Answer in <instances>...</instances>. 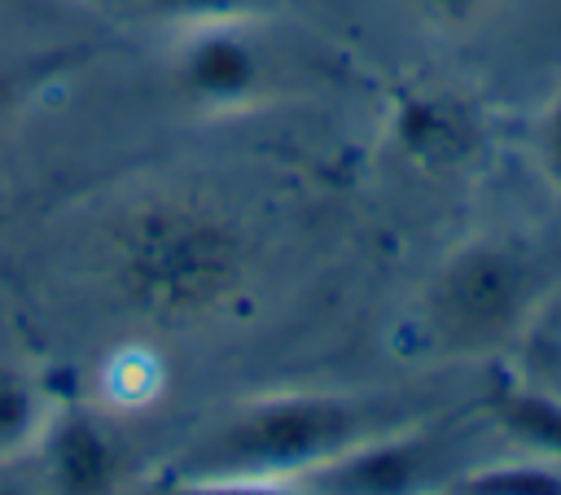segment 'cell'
<instances>
[{
  "instance_id": "cell-1",
  "label": "cell",
  "mask_w": 561,
  "mask_h": 495,
  "mask_svg": "<svg viewBox=\"0 0 561 495\" xmlns=\"http://www.w3.org/2000/svg\"><path fill=\"white\" fill-rule=\"evenodd\" d=\"M105 272L136 315L193 324L237 302L250 254L241 228L215 202L158 188L123 206L110 223Z\"/></svg>"
},
{
  "instance_id": "cell-2",
  "label": "cell",
  "mask_w": 561,
  "mask_h": 495,
  "mask_svg": "<svg viewBox=\"0 0 561 495\" xmlns=\"http://www.w3.org/2000/svg\"><path fill=\"white\" fill-rule=\"evenodd\" d=\"M386 421L355 394L337 390H276L232 407L202 434L167 477H285L298 482L355 447Z\"/></svg>"
},
{
  "instance_id": "cell-3",
  "label": "cell",
  "mask_w": 561,
  "mask_h": 495,
  "mask_svg": "<svg viewBox=\"0 0 561 495\" xmlns=\"http://www.w3.org/2000/svg\"><path fill=\"white\" fill-rule=\"evenodd\" d=\"M548 302L535 250L504 232H473L443 254L421 293V337L434 355L465 359L513 342Z\"/></svg>"
},
{
  "instance_id": "cell-4",
  "label": "cell",
  "mask_w": 561,
  "mask_h": 495,
  "mask_svg": "<svg viewBox=\"0 0 561 495\" xmlns=\"http://www.w3.org/2000/svg\"><path fill=\"white\" fill-rule=\"evenodd\" d=\"M465 473V438L456 425L412 421L364 434L298 482L311 495H451Z\"/></svg>"
},
{
  "instance_id": "cell-5",
  "label": "cell",
  "mask_w": 561,
  "mask_h": 495,
  "mask_svg": "<svg viewBox=\"0 0 561 495\" xmlns=\"http://www.w3.org/2000/svg\"><path fill=\"white\" fill-rule=\"evenodd\" d=\"M171 83L197 110H241L263 96L267 61L245 22L184 26L171 48Z\"/></svg>"
},
{
  "instance_id": "cell-6",
  "label": "cell",
  "mask_w": 561,
  "mask_h": 495,
  "mask_svg": "<svg viewBox=\"0 0 561 495\" xmlns=\"http://www.w3.org/2000/svg\"><path fill=\"white\" fill-rule=\"evenodd\" d=\"M35 447L53 495H123L127 451L96 412L88 407L48 412V425Z\"/></svg>"
},
{
  "instance_id": "cell-7",
  "label": "cell",
  "mask_w": 561,
  "mask_h": 495,
  "mask_svg": "<svg viewBox=\"0 0 561 495\" xmlns=\"http://www.w3.org/2000/svg\"><path fill=\"white\" fill-rule=\"evenodd\" d=\"M390 131L399 153L425 171H451L478 149V114L451 88H403Z\"/></svg>"
},
{
  "instance_id": "cell-8",
  "label": "cell",
  "mask_w": 561,
  "mask_h": 495,
  "mask_svg": "<svg viewBox=\"0 0 561 495\" xmlns=\"http://www.w3.org/2000/svg\"><path fill=\"white\" fill-rule=\"evenodd\" d=\"M486 421L530 456L561 464V390L535 381H500L486 399Z\"/></svg>"
},
{
  "instance_id": "cell-9",
  "label": "cell",
  "mask_w": 561,
  "mask_h": 495,
  "mask_svg": "<svg viewBox=\"0 0 561 495\" xmlns=\"http://www.w3.org/2000/svg\"><path fill=\"white\" fill-rule=\"evenodd\" d=\"M44 425H48V403L39 385L22 368L0 364V464L31 451Z\"/></svg>"
},
{
  "instance_id": "cell-10",
  "label": "cell",
  "mask_w": 561,
  "mask_h": 495,
  "mask_svg": "<svg viewBox=\"0 0 561 495\" xmlns=\"http://www.w3.org/2000/svg\"><path fill=\"white\" fill-rule=\"evenodd\" d=\"M451 495H561V464L548 456H517L469 469Z\"/></svg>"
},
{
  "instance_id": "cell-11",
  "label": "cell",
  "mask_w": 561,
  "mask_h": 495,
  "mask_svg": "<svg viewBox=\"0 0 561 495\" xmlns=\"http://www.w3.org/2000/svg\"><path fill=\"white\" fill-rule=\"evenodd\" d=\"M127 13L171 22V26H206V22H250L259 13H272L280 0H110Z\"/></svg>"
},
{
  "instance_id": "cell-12",
  "label": "cell",
  "mask_w": 561,
  "mask_h": 495,
  "mask_svg": "<svg viewBox=\"0 0 561 495\" xmlns=\"http://www.w3.org/2000/svg\"><path fill=\"white\" fill-rule=\"evenodd\" d=\"M149 495H311L285 477H162Z\"/></svg>"
},
{
  "instance_id": "cell-13",
  "label": "cell",
  "mask_w": 561,
  "mask_h": 495,
  "mask_svg": "<svg viewBox=\"0 0 561 495\" xmlns=\"http://www.w3.org/2000/svg\"><path fill=\"white\" fill-rule=\"evenodd\" d=\"M425 26L434 31H465L473 22H482V13L495 4V0H403Z\"/></svg>"
},
{
  "instance_id": "cell-14",
  "label": "cell",
  "mask_w": 561,
  "mask_h": 495,
  "mask_svg": "<svg viewBox=\"0 0 561 495\" xmlns=\"http://www.w3.org/2000/svg\"><path fill=\"white\" fill-rule=\"evenodd\" d=\"M535 158H539V171L548 175V184L561 193V88L535 118Z\"/></svg>"
},
{
  "instance_id": "cell-15",
  "label": "cell",
  "mask_w": 561,
  "mask_h": 495,
  "mask_svg": "<svg viewBox=\"0 0 561 495\" xmlns=\"http://www.w3.org/2000/svg\"><path fill=\"white\" fill-rule=\"evenodd\" d=\"M22 96V74H9V70H0V118L13 110V101Z\"/></svg>"
},
{
  "instance_id": "cell-16",
  "label": "cell",
  "mask_w": 561,
  "mask_h": 495,
  "mask_svg": "<svg viewBox=\"0 0 561 495\" xmlns=\"http://www.w3.org/2000/svg\"><path fill=\"white\" fill-rule=\"evenodd\" d=\"M0 495H31V491H22V486H13V482H0Z\"/></svg>"
},
{
  "instance_id": "cell-17",
  "label": "cell",
  "mask_w": 561,
  "mask_h": 495,
  "mask_svg": "<svg viewBox=\"0 0 561 495\" xmlns=\"http://www.w3.org/2000/svg\"><path fill=\"white\" fill-rule=\"evenodd\" d=\"M557 9H561V0H557Z\"/></svg>"
},
{
  "instance_id": "cell-18",
  "label": "cell",
  "mask_w": 561,
  "mask_h": 495,
  "mask_svg": "<svg viewBox=\"0 0 561 495\" xmlns=\"http://www.w3.org/2000/svg\"><path fill=\"white\" fill-rule=\"evenodd\" d=\"M557 307H561V302H557Z\"/></svg>"
}]
</instances>
